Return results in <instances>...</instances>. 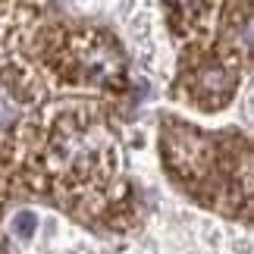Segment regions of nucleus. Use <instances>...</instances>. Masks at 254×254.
<instances>
[{"label": "nucleus", "mask_w": 254, "mask_h": 254, "mask_svg": "<svg viewBox=\"0 0 254 254\" xmlns=\"http://www.w3.org/2000/svg\"><path fill=\"white\" fill-rule=\"evenodd\" d=\"M0 13H3V6H0ZM0 22H3V19H0ZM0 38H6V35H3V32H0Z\"/></svg>", "instance_id": "4"}, {"label": "nucleus", "mask_w": 254, "mask_h": 254, "mask_svg": "<svg viewBox=\"0 0 254 254\" xmlns=\"http://www.w3.org/2000/svg\"><path fill=\"white\" fill-rule=\"evenodd\" d=\"M28 191L85 220H104L126 198L120 144L97 101L47 104Z\"/></svg>", "instance_id": "1"}, {"label": "nucleus", "mask_w": 254, "mask_h": 254, "mask_svg": "<svg viewBox=\"0 0 254 254\" xmlns=\"http://www.w3.org/2000/svg\"><path fill=\"white\" fill-rule=\"evenodd\" d=\"M35 66L44 79L66 88L123 91L126 88V54L120 41L101 25H54L38 38Z\"/></svg>", "instance_id": "3"}, {"label": "nucleus", "mask_w": 254, "mask_h": 254, "mask_svg": "<svg viewBox=\"0 0 254 254\" xmlns=\"http://www.w3.org/2000/svg\"><path fill=\"white\" fill-rule=\"evenodd\" d=\"M163 157L173 179L207 207L239 213L251 201V151L236 132H201L185 123H167Z\"/></svg>", "instance_id": "2"}]
</instances>
